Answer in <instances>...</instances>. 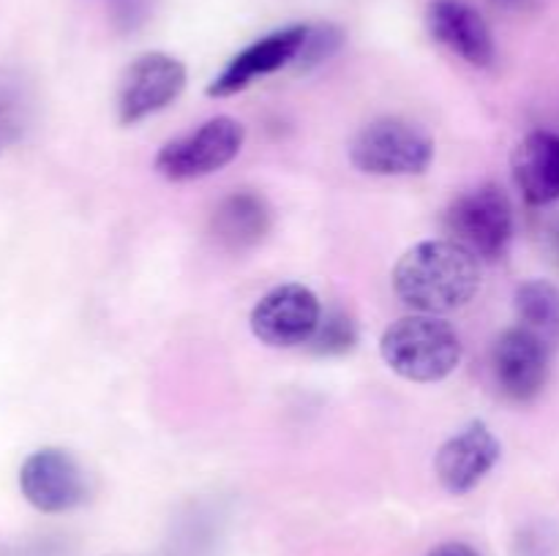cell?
<instances>
[{"label":"cell","mask_w":559,"mask_h":556,"mask_svg":"<svg viewBox=\"0 0 559 556\" xmlns=\"http://www.w3.org/2000/svg\"><path fill=\"white\" fill-rule=\"evenodd\" d=\"M186 87V65L167 52H145L126 65L118 85V120L142 123L167 109Z\"/></svg>","instance_id":"cell-6"},{"label":"cell","mask_w":559,"mask_h":556,"mask_svg":"<svg viewBox=\"0 0 559 556\" xmlns=\"http://www.w3.org/2000/svg\"><path fill=\"white\" fill-rule=\"evenodd\" d=\"M306 33H309V25H287L282 27V31H273L267 33V36L257 38L254 44L240 49V52L218 71L216 80L207 85V96H235V93L246 90V87L254 80H260V76L276 74V71L287 69V65H295L300 47H304L306 41Z\"/></svg>","instance_id":"cell-10"},{"label":"cell","mask_w":559,"mask_h":556,"mask_svg":"<svg viewBox=\"0 0 559 556\" xmlns=\"http://www.w3.org/2000/svg\"><path fill=\"white\" fill-rule=\"evenodd\" d=\"M502 456L500 439L480 420L464 425L462 431L442 442L435 456V472L448 494H469L486 480Z\"/></svg>","instance_id":"cell-11"},{"label":"cell","mask_w":559,"mask_h":556,"mask_svg":"<svg viewBox=\"0 0 559 556\" xmlns=\"http://www.w3.org/2000/svg\"><path fill=\"white\" fill-rule=\"evenodd\" d=\"M551 249H555V254L559 256V218L555 221V227H551Z\"/></svg>","instance_id":"cell-23"},{"label":"cell","mask_w":559,"mask_h":556,"mask_svg":"<svg viewBox=\"0 0 559 556\" xmlns=\"http://www.w3.org/2000/svg\"><path fill=\"white\" fill-rule=\"evenodd\" d=\"M273 227V210L257 191H233L213 210V238L229 251L260 245Z\"/></svg>","instance_id":"cell-14"},{"label":"cell","mask_w":559,"mask_h":556,"mask_svg":"<svg viewBox=\"0 0 559 556\" xmlns=\"http://www.w3.org/2000/svg\"><path fill=\"white\" fill-rule=\"evenodd\" d=\"M393 289L418 314H448L478 294L480 259L456 240H424L396 262Z\"/></svg>","instance_id":"cell-1"},{"label":"cell","mask_w":559,"mask_h":556,"mask_svg":"<svg viewBox=\"0 0 559 556\" xmlns=\"http://www.w3.org/2000/svg\"><path fill=\"white\" fill-rule=\"evenodd\" d=\"M559 534L549 523H533L516 534L513 554L516 556H557Z\"/></svg>","instance_id":"cell-19"},{"label":"cell","mask_w":559,"mask_h":556,"mask_svg":"<svg viewBox=\"0 0 559 556\" xmlns=\"http://www.w3.org/2000/svg\"><path fill=\"white\" fill-rule=\"evenodd\" d=\"M519 327L544 341L555 352L559 347V287L544 278L524 281L516 289Z\"/></svg>","instance_id":"cell-15"},{"label":"cell","mask_w":559,"mask_h":556,"mask_svg":"<svg viewBox=\"0 0 559 556\" xmlns=\"http://www.w3.org/2000/svg\"><path fill=\"white\" fill-rule=\"evenodd\" d=\"M429 556H480V554L467 543H442L437 545Z\"/></svg>","instance_id":"cell-21"},{"label":"cell","mask_w":559,"mask_h":556,"mask_svg":"<svg viewBox=\"0 0 559 556\" xmlns=\"http://www.w3.org/2000/svg\"><path fill=\"white\" fill-rule=\"evenodd\" d=\"M513 180L524 200L535 207L559 202V134L557 131H530L516 145L511 158Z\"/></svg>","instance_id":"cell-13"},{"label":"cell","mask_w":559,"mask_h":556,"mask_svg":"<svg viewBox=\"0 0 559 556\" xmlns=\"http://www.w3.org/2000/svg\"><path fill=\"white\" fill-rule=\"evenodd\" d=\"M322 322L320 298L304 283H282L262 294L251 309V333L267 347H300L314 338Z\"/></svg>","instance_id":"cell-7"},{"label":"cell","mask_w":559,"mask_h":556,"mask_svg":"<svg viewBox=\"0 0 559 556\" xmlns=\"http://www.w3.org/2000/svg\"><path fill=\"white\" fill-rule=\"evenodd\" d=\"M20 491L38 512H69L87 499V474L63 447H41L22 461Z\"/></svg>","instance_id":"cell-8"},{"label":"cell","mask_w":559,"mask_h":556,"mask_svg":"<svg viewBox=\"0 0 559 556\" xmlns=\"http://www.w3.org/2000/svg\"><path fill=\"white\" fill-rule=\"evenodd\" d=\"M246 142V129L240 120L229 114L205 120L197 129L169 140L162 150L156 153V172L173 183H186V180L207 178L235 161Z\"/></svg>","instance_id":"cell-3"},{"label":"cell","mask_w":559,"mask_h":556,"mask_svg":"<svg viewBox=\"0 0 559 556\" xmlns=\"http://www.w3.org/2000/svg\"><path fill=\"white\" fill-rule=\"evenodd\" d=\"M342 31H338L336 25H309V33H306V41L304 47H300L295 65H298V69L320 65L322 60H328L338 47H342Z\"/></svg>","instance_id":"cell-18"},{"label":"cell","mask_w":559,"mask_h":556,"mask_svg":"<svg viewBox=\"0 0 559 556\" xmlns=\"http://www.w3.org/2000/svg\"><path fill=\"white\" fill-rule=\"evenodd\" d=\"M25 131V98L9 71L0 69V153L9 150Z\"/></svg>","instance_id":"cell-17"},{"label":"cell","mask_w":559,"mask_h":556,"mask_svg":"<svg viewBox=\"0 0 559 556\" xmlns=\"http://www.w3.org/2000/svg\"><path fill=\"white\" fill-rule=\"evenodd\" d=\"M435 158V142L418 125L399 118L371 120L349 142V161L366 174L402 178L420 174Z\"/></svg>","instance_id":"cell-4"},{"label":"cell","mask_w":559,"mask_h":556,"mask_svg":"<svg viewBox=\"0 0 559 556\" xmlns=\"http://www.w3.org/2000/svg\"><path fill=\"white\" fill-rule=\"evenodd\" d=\"M309 343L322 358H342V354L353 352L358 343V327L344 311H328L322 314L320 327Z\"/></svg>","instance_id":"cell-16"},{"label":"cell","mask_w":559,"mask_h":556,"mask_svg":"<svg viewBox=\"0 0 559 556\" xmlns=\"http://www.w3.org/2000/svg\"><path fill=\"white\" fill-rule=\"evenodd\" d=\"M112 20L120 31H134L147 14V0H109Z\"/></svg>","instance_id":"cell-20"},{"label":"cell","mask_w":559,"mask_h":556,"mask_svg":"<svg viewBox=\"0 0 559 556\" xmlns=\"http://www.w3.org/2000/svg\"><path fill=\"white\" fill-rule=\"evenodd\" d=\"M491 371L506 398L527 403L544 392L551 371V349L522 327H511L491 349Z\"/></svg>","instance_id":"cell-9"},{"label":"cell","mask_w":559,"mask_h":556,"mask_svg":"<svg viewBox=\"0 0 559 556\" xmlns=\"http://www.w3.org/2000/svg\"><path fill=\"white\" fill-rule=\"evenodd\" d=\"M445 227L478 259H502L513 240V205L500 185L486 183L448 207Z\"/></svg>","instance_id":"cell-5"},{"label":"cell","mask_w":559,"mask_h":556,"mask_svg":"<svg viewBox=\"0 0 559 556\" xmlns=\"http://www.w3.org/2000/svg\"><path fill=\"white\" fill-rule=\"evenodd\" d=\"M380 354L388 368L407 382H442L462 363V338L448 322L431 314L402 316L380 338Z\"/></svg>","instance_id":"cell-2"},{"label":"cell","mask_w":559,"mask_h":556,"mask_svg":"<svg viewBox=\"0 0 559 556\" xmlns=\"http://www.w3.org/2000/svg\"><path fill=\"white\" fill-rule=\"evenodd\" d=\"M431 38L475 69H489L497 60V44L489 22L469 0H431L426 9Z\"/></svg>","instance_id":"cell-12"},{"label":"cell","mask_w":559,"mask_h":556,"mask_svg":"<svg viewBox=\"0 0 559 556\" xmlns=\"http://www.w3.org/2000/svg\"><path fill=\"white\" fill-rule=\"evenodd\" d=\"M491 3L502 11H522V9H527L533 0H491Z\"/></svg>","instance_id":"cell-22"}]
</instances>
